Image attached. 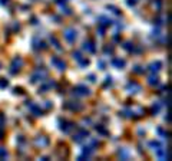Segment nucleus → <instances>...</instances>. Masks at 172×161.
I'll use <instances>...</instances> for the list:
<instances>
[{
	"instance_id": "nucleus-13",
	"label": "nucleus",
	"mask_w": 172,
	"mask_h": 161,
	"mask_svg": "<svg viewBox=\"0 0 172 161\" xmlns=\"http://www.w3.org/2000/svg\"><path fill=\"white\" fill-rule=\"evenodd\" d=\"M99 20H101V25H103V26H108V25H111V20L109 19H106V17H99Z\"/></svg>"
},
{
	"instance_id": "nucleus-6",
	"label": "nucleus",
	"mask_w": 172,
	"mask_h": 161,
	"mask_svg": "<svg viewBox=\"0 0 172 161\" xmlns=\"http://www.w3.org/2000/svg\"><path fill=\"white\" fill-rule=\"evenodd\" d=\"M52 63H53L55 66L58 68V69H64V62L63 61H60L59 58H52Z\"/></svg>"
},
{
	"instance_id": "nucleus-9",
	"label": "nucleus",
	"mask_w": 172,
	"mask_h": 161,
	"mask_svg": "<svg viewBox=\"0 0 172 161\" xmlns=\"http://www.w3.org/2000/svg\"><path fill=\"white\" fill-rule=\"evenodd\" d=\"M68 108H70V109H75V111H81L82 108H83V106L82 105H76V104H68Z\"/></svg>"
},
{
	"instance_id": "nucleus-17",
	"label": "nucleus",
	"mask_w": 172,
	"mask_h": 161,
	"mask_svg": "<svg viewBox=\"0 0 172 161\" xmlns=\"http://www.w3.org/2000/svg\"><path fill=\"white\" fill-rule=\"evenodd\" d=\"M3 121H5V118H3V115L0 114V125H3Z\"/></svg>"
},
{
	"instance_id": "nucleus-15",
	"label": "nucleus",
	"mask_w": 172,
	"mask_h": 161,
	"mask_svg": "<svg viewBox=\"0 0 172 161\" xmlns=\"http://www.w3.org/2000/svg\"><path fill=\"white\" fill-rule=\"evenodd\" d=\"M119 156H121V157H124V158H128V151H125V150L119 151Z\"/></svg>"
},
{
	"instance_id": "nucleus-2",
	"label": "nucleus",
	"mask_w": 172,
	"mask_h": 161,
	"mask_svg": "<svg viewBox=\"0 0 172 161\" xmlns=\"http://www.w3.org/2000/svg\"><path fill=\"white\" fill-rule=\"evenodd\" d=\"M63 35H64V38L69 40V42H73V40L76 39V32L73 30V29H66Z\"/></svg>"
},
{
	"instance_id": "nucleus-3",
	"label": "nucleus",
	"mask_w": 172,
	"mask_h": 161,
	"mask_svg": "<svg viewBox=\"0 0 172 161\" xmlns=\"http://www.w3.org/2000/svg\"><path fill=\"white\" fill-rule=\"evenodd\" d=\"M22 65H23V61H22L20 58H15V59H13V63H12V68H13V69H12V72L15 73L16 71H19Z\"/></svg>"
},
{
	"instance_id": "nucleus-12",
	"label": "nucleus",
	"mask_w": 172,
	"mask_h": 161,
	"mask_svg": "<svg viewBox=\"0 0 172 161\" xmlns=\"http://www.w3.org/2000/svg\"><path fill=\"white\" fill-rule=\"evenodd\" d=\"M159 66H161V63H159V62H155V63H152V65H150V71H152V72L159 71Z\"/></svg>"
},
{
	"instance_id": "nucleus-4",
	"label": "nucleus",
	"mask_w": 172,
	"mask_h": 161,
	"mask_svg": "<svg viewBox=\"0 0 172 161\" xmlns=\"http://www.w3.org/2000/svg\"><path fill=\"white\" fill-rule=\"evenodd\" d=\"M75 94L78 95H89V89L83 86V85H79V86H76L75 88Z\"/></svg>"
},
{
	"instance_id": "nucleus-8",
	"label": "nucleus",
	"mask_w": 172,
	"mask_h": 161,
	"mask_svg": "<svg viewBox=\"0 0 172 161\" xmlns=\"http://www.w3.org/2000/svg\"><path fill=\"white\" fill-rule=\"evenodd\" d=\"M132 89H135V92H138L141 89V86L138 85L136 82H129V85H128V91L129 92H132Z\"/></svg>"
},
{
	"instance_id": "nucleus-16",
	"label": "nucleus",
	"mask_w": 172,
	"mask_h": 161,
	"mask_svg": "<svg viewBox=\"0 0 172 161\" xmlns=\"http://www.w3.org/2000/svg\"><path fill=\"white\" fill-rule=\"evenodd\" d=\"M0 86H2V88L7 86V81H0Z\"/></svg>"
},
{
	"instance_id": "nucleus-14",
	"label": "nucleus",
	"mask_w": 172,
	"mask_h": 161,
	"mask_svg": "<svg viewBox=\"0 0 172 161\" xmlns=\"http://www.w3.org/2000/svg\"><path fill=\"white\" fill-rule=\"evenodd\" d=\"M7 156H9V154H7V151H6L5 148H0V158H6Z\"/></svg>"
},
{
	"instance_id": "nucleus-1",
	"label": "nucleus",
	"mask_w": 172,
	"mask_h": 161,
	"mask_svg": "<svg viewBox=\"0 0 172 161\" xmlns=\"http://www.w3.org/2000/svg\"><path fill=\"white\" fill-rule=\"evenodd\" d=\"M48 76V72L46 71H40V69H38L36 72L33 73V76H32V82H36V81H43V78H46Z\"/></svg>"
},
{
	"instance_id": "nucleus-11",
	"label": "nucleus",
	"mask_w": 172,
	"mask_h": 161,
	"mask_svg": "<svg viewBox=\"0 0 172 161\" xmlns=\"http://www.w3.org/2000/svg\"><path fill=\"white\" fill-rule=\"evenodd\" d=\"M113 65H115V66H119V68H122L125 65V61H122V59H115V61L112 62Z\"/></svg>"
},
{
	"instance_id": "nucleus-5",
	"label": "nucleus",
	"mask_w": 172,
	"mask_h": 161,
	"mask_svg": "<svg viewBox=\"0 0 172 161\" xmlns=\"http://www.w3.org/2000/svg\"><path fill=\"white\" fill-rule=\"evenodd\" d=\"M88 135H89V134H88V131H85V129H82L81 132H78V134H75V135H73V139L79 143V141H82L83 138H86Z\"/></svg>"
},
{
	"instance_id": "nucleus-10",
	"label": "nucleus",
	"mask_w": 172,
	"mask_h": 161,
	"mask_svg": "<svg viewBox=\"0 0 172 161\" xmlns=\"http://www.w3.org/2000/svg\"><path fill=\"white\" fill-rule=\"evenodd\" d=\"M83 49L89 50V52H95V48H93V45H92L91 42H86L85 46H83Z\"/></svg>"
},
{
	"instance_id": "nucleus-7",
	"label": "nucleus",
	"mask_w": 172,
	"mask_h": 161,
	"mask_svg": "<svg viewBox=\"0 0 172 161\" xmlns=\"http://www.w3.org/2000/svg\"><path fill=\"white\" fill-rule=\"evenodd\" d=\"M35 143H36V145H40V147H46V145H48V138H45V137H40V138H39V137H38Z\"/></svg>"
}]
</instances>
